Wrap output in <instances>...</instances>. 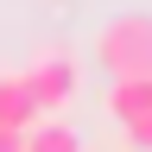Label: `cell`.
<instances>
[{
    "label": "cell",
    "mask_w": 152,
    "mask_h": 152,
    "mask_svg": "<svg viewBox=\"0 0 152 152\" xmlns=\"http://www.w3.org/2000/svg\"><path fill=\"white\" fill-rule=\"evenodd\" d=\"M95 64L108 76H152V13H121L95 32Z\"/></svg>",
    "instance_id": "obj_1"
},
{
    "label": "cell",
    "mask_w": 152,
    "mask_h": 152,
    "mask_svg": "<svg viewBox=\"0 0 152 152\" xmlns=\"http://www.w3.org/2000/svg\"><path fill=\"white\" fill-rule=\"evenodd\" d=\"M19 89L32 95V108L38 114H64L70 108V95H76V64L64 51H38L26 70H19Z\"/></svg>",
    "instance_id": "obj_2"
},
{
    "label": "cell",
    "mask_w": 152,
    "mask_h": 152,
    "mask_svg": "<svg viewBox=\"0 0 152 152\" xmlns=\"http://www.w3.org/2000/svg\"><path fill=\"white\" fill-rule=\"evenodd\" d=\"M108 114L121 127H133L140 114H152V76H114V89H108Z\"/></svg>",
    "instance_id": "obj_3"
},
{
    "label": "cell",
    "mask_w": 152,
    "mask_h": 152,
    "mask_svg": "<svg viewBox=\"0 0 152 152\" xmlns=\"http://www.w3.org/2000/svg\"><path fill=\"white\" fill-rule=\"evenodd\" d=\"M38 121H45V114H38V108H32V95L19 89V70H13V76H0V127H7V133H32Z\"/></svg>",
    "instance_id": "obj_4"
},
{
    "label": "cell",
    "mask_w": 152,
    "mask_h": 152,
    "mask_svg": "<svg viewBox=\"0 0 152 152\" xmlns=\"http://www.w3.org/2000/svg\"><path fill=\"white\" fill-rule=\"evenodd\" d=\"M26 152H83V133L70 121H57V114H45V121L26 133Z\"/></svg>",
    "instance_id": "obj_5"
},
{
    "label": "cell",
    "mask_w": 152,
    "mask_h": 152,
    "mask_svg": "<svg viewBox=\"0 0 152 152\" xmlns=\"http://www.w3.org/2000/svg\"><path fill=\"white\" fill-rule=\"evenodd\" d=\"M127 133V152H152V114H140L133 127H121Z\"/></svg>",
    "instance_id": "obj_6"
},
{
    "label": "cell",
    "mask_w": 152,
    "mask_h": 152,
    "mask_svg": "<svg viewBox=\"0 0 152 152\" xmlns=\"http://www.w3.org/2000/svg\"><path fill=\"white\" fill-rule=\"evenodd\" d=\"M0 152H26V133H7V127H0Z\"/></svg>",
    "instance_id": "obj_7"
},
{
    "label": "cell",
    "mask_w": 152,
    "mask_h": 152,
    "mask_svg": "<svg viewBox=\"0 0 152 152\" xmlns=\"http://www.w3.org/2000/svg\"><path fill=\"white\" fill-rule=\"evenodd\" d=\"M95 152H127V146H95Z\"/></svg>",
    "instance_id": "obj_8"
}]
</instances>
